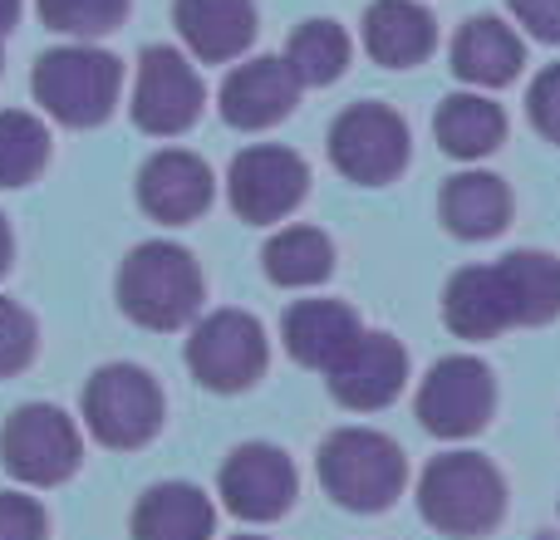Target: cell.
I'll use <instances>...</instances> for the list:
<instances>
[{
    "label": "cell",
    "instance_id": "cell-1",
    "mask_svg": "<svg viewBox=\"0 0 560 540\" xmlns=\"http://www.w3.org/2000/svg\"><path fill=\"white\" fill-rule=\"evenodd\" d=\"M418 512L433 531L453 540H472L497 531L506 512V482L487 457L477 453H443L418 477Z\"/></svg>",
    "mask_w": 560,
    "mask_h": 540
},
{
    "label": "cell",
    "instance_id": "cell-2",
    "mask_svg": "<svg viewBox=\"0 0 560 540\" xmlns=\"http://www.w3.org/2000/svg\"><path fill=\"white\" fill-rule=\"evenodd\" d=\"M35 104L65 128H94L114 114L118 89H124V64L98 45H59L35 59Z\"/></svg>",
    "mask_w": 560,
    "mask_h": 540
},
{
    "label": "cell",
    "instance_id": "cell-3",
    "mask_svg": "<svg viewBox=\"0 0 560 540\" xmlns=\"http://www.w3.org/2000/svg\"><path fill=\"white\" fill-rule=\"evenodd\" d=\"M319 482L345 512H388L408 482V462L394 437L374 427H339L319 447Z\"/></svg>",
    "mask_w": 560,
    "mask_h": 540
},
{
    "label": "cell",
    "instance_id": "cell-4",
    "mask_svg": "<svg viewBox=\"0 0 560 540\" xmlns=\"http://www.w3.org/2000/svg\"><path fill=\"white\" fill-rule=\"evenodd\" d=\"M118 305L143 329H183L202 309V270L173 242H148L118 266Z\"/></svg>",
    "mask_w": 560,
    "mask_h": 540
},
{
    "label": "cell",
    "instance_id": "cell-5",
    "mask_svg": "<svg viewBox=\"0 0 560 540\" xmlns=\"http://www.w3.org/2000/svg\"><path fill=\"white\" fill-rule=\"evenodd\" d=\"M84 427L104 447H133L153 443L163 427V388L138 364H104L84 384Z\"/></svg>",
    "mask_w": 560,
    "mask_h": 540
},
{
    "label": "cell",
    "instance_id": "cell-6",
    "mask_svg": "<svg viewBox=\"0 0 560 540\" xmlns=\"http://www.w3.org/2000/svg\"><path fill=\"white\" fill-rule=\"evenodd\" d=\"M266 329L246 309H217V315L197 319L187 334V368L202 388L212 394H242L266 374Z\"/></svg>",
    "mask_w": 560,
    "mask_h": 540
},
{
    "label": "cell",
    "instance_id": "cell-7",
    "mask_svg": "<svg viewBox=\"0 0 560 540\" xmlns=\"http://www.w3.org/2000/svg\"><path fill=\"white\" fill-rule=\"evenodd\" d=\"M79 427L49 403H25L0 427V462L25 486H59L79 472Z\"/></svg>",
    "mask_w": 560,
    "mask_h": 540
},
{
    "label": "cell",
    "instance_id": "cell-8",
    "mask_svg": "<svg viewBox=\"0 0 560 540\" xmlns=\"http://www.w3.org/2000/svg\"><path fill=\"white\" fill-rule=\"evenodd\" d=\"M329 163L359 187H384L408 167V124L384 104H349L329 128Z\"/></svg>",
    "mask_w": 560,
    "mask_h": 540
},
{
    "label": "cell",
    "instance_id": "cell-9",
    "mask_svg": "<svg viewBox=\"0 0 560 540\" xmlns=\"http://www.w3.org/2000/svg\"><path fill=\"white\" fill-rule=\"evenodd\" d=\"M492 408H497L492 368L467 354L433 364L423 388H418V423L433 437H447V443H463V437L482 433Z\"/></svg>",
    "mask_w": 560,
    "mask_h": 540
},
{
    "label": "cell",
    "instance_id": "cell-10",
    "mask_svg": "<svg viewBox=\"0 0 560 540\" xmlns=\"http://www.w3.org/2000/svg\"><path fill=\"white\" fill-rule=\"evenodd\" d=\"M202 74L192 69V59L173 45H153L138 59V79H133V124L153 138H177L197 124L202 114Z\"/></svg>",
    "mask_w": 560,
    "mask_h": 540
},
{
    "label": "cell",
    "instance_id": "cell-11",
    "mask_svg": "<svg viewBox=\"0 0 560 540\" xmlns=\"http://www.w3.org/2000/svg\"><path fill=\"white\" fill-rule=\"evenodd\" d=\"M310 192V167L300 153L280 143H256L236 153L232 173H226V197H232L236 216L256 226L285 222Z\"/></svg>",
    "mask_w": 560,
    "mask_h": 540
},
{
    "label": "cell",
    "instance_id": "cell-12",
    "mask_svg": "<svg viewBox=\"0 0 560 540\" xmlns=\"http://www.w3.org/2000/svg\"><path fill=\"white\" fill-rule=\"evenodd\" d=\"M217 486H222V502L232 516H242V521H276V516L290 512L300 482H295V467H290V457L280 453V447L246 443L222 462Z\"/></svg>",
    "mask_w": 560,
    "mask_h": 540
},
{
    "label": "cell",
    "instance_id": "cell-13",
    "mask_svg": "<svg viewBox=\"0 0 560 540\" xmlns=\"http://www.w3.org/2000/svg\"><path fill=\"white\" fill-rule=\"evenodd\" d=\"M408 384V354L394 334H378V329H364L354 344L339 354V364L329 368V388L345 408L354 413H374V408H388Z\"/></svg>",
    "mask_w": 560,
    "mask_h": 540
},
{
    "label": "cell",
    "instance_id": "cell-14",
    "mask_svg": "<svg viewBox=\"0 0 560 540\" xmlns=\"http://www.w3.org/2000/svg\"><path fill=\"white\" fill-rule=\"evenodd\" d=\"M138 207L163 226H187L212 207V173L197 153L163 148L138 173Z\"/></svg>",
    "mask_w": 560,
    "mask_h": 540
},
{
    "label": "cell",
    "instance_id": "cell-15",
    "mask_svg": "<svg viewBox=\"0 0 560 540\" xmlns=\"http://www.w3.org/2000/svg\"><path fill=\"white\" fill-rule=\"evenodd\" d=\"M300 98V79L290 74V64L280 55H256L246 64H236L222 84V118L232 128L261 133V128L290 118Z\"/></svg>",
    "mask_w": 560,
    "mask_h": 540
},
{
    "label": "cell",
    "instance_id": "cell-16",
    "mask_svg": "<svg viewBox=\"0 0 560 540\" xmlns=\"http://www.w3.org/2000/svg\"><path fill=\"white\" fill-rule=\"evenodd\" d=\"M177 35L202 64H226L256 39L252 0H177L173 5Z\"/></svg>",
    "mask_w": 560,
    "mask_h": 540
},
{
    "label": "cell",
    "instance_id": "cell-17",
    "mask_svg": "<svg viewBox=\"0 0 560 540\" xmlns=\"http://www.w3.org/2000/svg\"><path fill=\"white\" fill-rule=\"evenodd\" d=\"M526 45L506 20L472 15L453 39V74L472 89H502L522 74Z\"/></svg>",
    "mask_w": 560,
    "mask_h": 540
},
{
    "label": "cell",
    "instance_id": "cell-18",
    "mask_svg": "<svg viewBox=\"0 0 560 540\" xmlns=\"http://www.w3.org/2000/svg\"><path fill=\"white\" fill-rule=\"evenodd\" d=\"M359 334H364V325H359V315L345 300H300V305H290L285 329H280L290 359L305 368H325V374L339 364V354Z\"/></svg>",
    "mask_w": 560,
    "mask_h": 540
},
{
    "label": "cell",
    "instance_id": "cell-19",
    "mask_svg": "<svg viewBox=\"0 0 560 540\" xmlns=\"http://www.w3.org/2000/svg\"><path fill=\"white\" fill-rule=\"evenodd\" d=\"M438 25L418 0H374L364 10V49L384 69H413L433 55Z\"/></svg>",
    "mask_w": 560,
    "mask_h": 540
},
{
    "label": "cell",
    "instance_id": "cell-20",
    "mask_svg": "<svg viewBox=\"0 0 560 540\" xmlns=\"http://www.w3.org/2000/svg\"><path fill=\"white\" fill-rule=\"evenodd\" d=\"M212 502L187 482L148 486L133 506V540H212Z\"/></svg>",
    "mask_w": 560,
    "mask_h": 540
},
{
    "label": "cell",
    "instance_id": "cell-21",
    "mask_svg": "<svg viewBox=\"0 0 560 540\" xmlns=\"http://www.w3.org/2000/svg\"><path fill=\"white\" fill-rule=\"evenodd\" d=\"M443 319L457 339H497L502 329H512V309H506L502 280L497 266H467L447 280L443 295Z\"/></svg>",
    "mask_w": 560,
    "mask_h": 540
},
{
    "label": "cell",
    "instance_id": "cell-22",
    "mask_svg": "<svg viewBox=\"0 0 560 540\" xmlns=\"http://www.w3.org/2000/svg\"><path fill=\"white\" fill-rule=\"evenodd\" d=\"M433 133L443 143L447 157H463V163H477V157L497 153L506 138V114L502 104H492L487 94L467 89V94H447L433 114Z\"/></svg>",
    "mask_w": 560,
    "mask_h": 540
},
{
    "label": "cell",
    "instance_id": "cell-23",
    "mask_svg": "<svg viewBox=\"0 0 560 540\" xmlns=\"http://www.w3.org/2000/svg\"><path fill=\"white\" fill-rule=\"evenodd\" d=\"M506 216H512V192H506V183L497 173H457L447 177L443 187V222L453 236H463V242H487V236H497L506 226Z\"/></svg>",
    "mask_w": 560,
    "mask_h": 540
},
{
    "label": "cell",
    "instance_id": "cell-24",
    "mask_svg": "<svg viewBox=\"0 0 560 540\" xmlns=\"http://www.w3.org/2000/svg\"><path fill=\"white\" fill-rule=\"evenodd\" d=\"M512 325H546L560 315V261L546 251H512L497 261Z\"/></svg>",
    "mask_w": 560,
    "mask_h": 540
},
{
    "label": "cell",
    "instance_id": "cell-25",
    "mask_svg": "<svg viewBox=\"0 0 560 540\" xmlns=\"http://www.w3.org/2000/svg\"><path fill=\"white\" fill-rule=\"evenodd\" d=\"M261 261L276 285L305 290V285H319L335 270V246H329V236L319 226H280L266 242Z\"/></svg>",
    "mask_w": 560,
    "mask_h": 540
},
{
    "label": "cell",
    "instance_id": "cell-26",
    "mask_svg": "<svg viewBox=\"0 0 560 540\" xmlns=\"http://www.w3.org/2000/svg\"><path fill=\"white\" fill-rule=\"evenodd\" d=\"M349 35L345 25H335V20H305V25L290 35V49H285V64L290 74L300 79V89L305 84H335L339 74L349 69Z\"/></svg>",
    "mask_w": 560,
    "mask_h": 540
},
{
    "label": "cell",
    "instance_id": "cell-27",
    "mask_svg": "<svg viewBox=\"0 0 560 540\" xmlns=\"http://www.w3.org/2000/svg\"><path fill=\"white\" fill-rule=\"evenodd\" d=\"M49 163V128L35 114L0 108V187H25Z\"/></svg>",
    "mask_w": 560,
    "mask_h": 540
},
{
    "label": "cell",
    "instance_id": "cell-28",
    "mask_svg": "<svg viewBox=\"0 0 560 540\" xmlns=\"http://www.w3.org/2000/svg\"><path fill=\"white\" fill-rule=\"evenodd\" d=\"M128 15V0H39V20L59 35H74L79 45L118 30Z\"/></svg>",
    "mask_w": 560,
    "mask_h": 540
},
{
    "label": "cell",
    "instance_id": "cell-29",
    "mask_svg": "<svg viewBox=\"0 0 560 540\" xmlns=\"http://www.w3.org/2000/svg\"><path fill=\"white\" fill-rule=\"evenodd\" d=\"M35 319H30V309H20L15 300H0V378L20 374V368L35 359Z\"/></svg>",
    "mask_w": 560,
    "mask_h": 540
},
{
    "label": "cell",
    "instance_id": "cell-30",
    "mask_svg": "<svg viewBox=\"0 0 560 540\" xmlns=\"http://www.w3.org/2000/svg\"><path fill=\"white\" fill-rule=\"evenodd\" d=\"M49 516L35 496L25 492H0V540H45Z\"/></svg>",
    "mask_w": 560,
    "mask_h": 540
},
{
    "label": "cell",
    "instance_id": "cell-31",
    "mask_svg": "<svg viewBox=\"0 0 560 540\" xmlns=\"http://www.w3.org/2000/svg\"><path fill=\"white\" fill-rule=\"evenodd\" d=\"M526 114H532L536 133L560 143V64L541 69V74L532 79V94H526Z\"/></svg>",
    "mask_w": 560,
    "mask_h": 540
},
{
    "label": "cell",
    "instance_id": "cell-32",
    "mask_svg": "<svg viewBox=\"0 0 560 540\" xmlns=\"http://www.w3.org/2000/svg\"><path fill=\"white\" fill-rule=\"evenodd\" d=\"M506 5L522 30H532L546 45H560V0H506Z\"/></svg>",
    "mask_w": 560,
    "mask_h": 540
},
{
    "label": "cell",
    "instance_id": "cell-33",
    "mask_svg": "<svg viewBox=\"0 0 560 540\" xmlns=\"http://www.w3.org/2000/svg\"><path fill=\"white\" fill-rule=\"evenodd\" d=\"M20 20V0H0V35H10Z\"/></svg>",
    "mask_w": 560,
    "mask_h": 540
},
{
    "label": "cell",
    "instance_id": "cell-34",
    "mask_svg": "<svg viewBox=\"0 0 560 540\" xmlns=\"http://www.w3.org/2000/svg\"><path fill=\"white\" fill-rule=\"evenodd\" d=\"M10 270V226H5V216H0V275Z\"/></svg>",
    "mask_w": 560,
    "mask_h": 540
},
{
    "label": "cell",
    "instance_id": "cell-35",
    "mask_svg": "<svg viewBox=\"0 0 560 540\" xmlns=\"http://www.w3.org/2000/svg\"><path fill=\"white\" fill-rule=\"evenodd\" d=\"M236 540H261V536H236Z\"/></svg>",
    "mask_w": 560,
    "mask_h": 540
}]
</instances>
